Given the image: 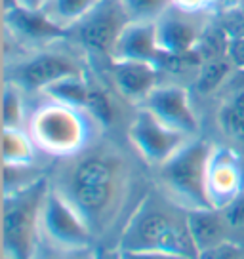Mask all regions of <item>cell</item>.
<instances>
[{
    "instance_id": "cell-1",
    "label": "cell",
    "mask_w": 244,
    "mask_h": 259,
    "mask_svg": "<svg viewBox=\"0 0 244 259\" xmlns=\"http://www.w3.org/2000/svg\"><path fill=\"white\" fill-rule=\"evenodd\" d=\"M52 185L80 211L99 238L120 221L136 187V168L118 147L94 141L86 151L63 160Z\"/></svg>"
},
{
    "instance_id": "cell-2",
    "label": "cell",
    "mask_w": 244,
    "mask_h": 259,
    "mask_svg": "<svg viewBox=\"0 0 244 259\" xmlns=\"http://www.w3.org/2000/svg\"><path fill=\"white\" fill-rule=\"evenodd\" d=\"M122 251H164L196 259V248L187 229V210L158 191L139 200L118 236Z\"/></svg>"
},
{
    "instance_id": "cell-3",
    "label": "cell",
    "mask_w": 244,
    "mask_h": 259,
    "mask_svg": "<svg viewBox=\"0 0 244 259\" xmlns=\"http://www.w3.org/2000/svg\"><path fill=\"white\" fill-rule=\"evenodd\" d=\"M25 128L40 153L59 160L86 151L98 141L99 132L103 130L86 109L65 105L48 97L29 113Z\"/></svg>"
},
{
    "instance_id": "cell-4",
    "label": "cell",
    "mask_w": 244,
    "mask_h": 259,
    "mask_svg": "<svg viewBox=\"0 0 244 259\" xmlns=\"http://www.w3.org/2000/svg\"><path fill=\"white\" fill-rule=\"evenodd\" d=\"M212 145L214 143L195 136L155 170L158 191L183 210L210 208L206 194V164Z\"/></svg>"
},
{
    "instance_id": "cell-5",
    "label": "cell",
    "mask_w": 244,
    "mask_h": 259,
    "mask_svg": "<svg viewBox=\"0 0 244 259\" xmlns=\"http://www.w3.org/2000/svg\"><path fill=\"white\" fill-rule=\"evenodd\" d=\"M50 178L42 176L29 185L4 193L2 202V250L4 259H29L38 240V218Z\"/></svg>"
},
{
    "instance_id": "cell-6",
    "label": "cell",
    "mask_w": 244,
    "mask_h": 259,
    "mask_svg": "<svg viewBox=\"0 0 244 259\" xmlns=\"http://www.w3.org/2000/svg\"><path fill=\"white\" fill-rule=\"evenodd\" d=\"M86 71L82 59L74 52L57 46L34 50L33 54L17 59L14 67L8 71L6 80L17 84L27 94H42L54 82L61 80L63 76Z\"/></svg>"
},
{
    "instance_id": "cell-7",
    "label": "cell",
    "mask_w": 244,
    "mask_h": 259,
    "mask_svg": "<svg viewBox=\"0 0 244 259\" xmlns=\"http://www.w3.org/2000/svg\"><path fill=\"white\" fill-rule=\"evenodd\" d=\"M126 136L136 154L153 170L160 168L189 139L195 138L164 124L145 107H136Z\"/></svg>"
},
{
    "instance_id": "cell-8",
    "label": "cell",
    "mask_w": 244,
    "mask_h": 259,
    "mask_svg": "<svg viewBox=\"0 0 244 259\" xmlns=\"http://www.w3.org/2000/svg\"><path fill=\"white\" fill-rule=\"evenodd\" d=\"M38 236L61 246H94L96 238L84 215L52 183L40 208Z\"/></svg>"
},
{
    "instance_id": "cell-9",
    "label": "cell",
    "mask_w": 244,
    "mask_h": 259,
    "mask_svg": "<svg viewBox=\"0 0 244 259\" xmlns=\"http://www.w3.org/2000/svg\"><path fill=\"white\" fill-rule=\"evenodd\" d=\"M244 189L242 154L235 147L212 145L206 164V194L212 208H225Z\"/></svg>"
},
{
    "instance_id": "cell-10",
    "label": "cell",
    "mask_w": 244,
    "mask_h": 259,
    "mask_svg": "<svg viewBox=\"0 0 244 259\" xmlns=\"http://www.w3.org/2000/svg\"><path fill=\"white\" fill-rule=\"evenodd\" d=\"M130 19L124 14L118 0H105L92 16L86 17L80 25H76L71 32L76 34L80 46H84L90 54H99L109 59L122 27Z\"/></svg>"
},
{
    "instance_id": "cell-11",
    "label": "cell",
    "mask_w": 244,
    "mask_h": 259,
    "mask_svg": "<svg viewBox=\"0 0 244 259\" xmlns=\"http://www.w3.org/2000/svg\"><path fill=\"white\" fill-rule=\"evenodd\" d=\"M139 107H145L172 128L189 136H198V116L189 90L181 84H158Z\"/></svg>"
},
{
    "instance_id": "cell-12",
    "label": "cell",
    "mask_w": 244,
    "mask_h": 259,
    "mask_svg": "<svg viewBox=\"0 0 244 259\" xmlns=\"http://www.w3.org/2000/svg\"><path fill=\"white\" fill-rule=\"evenodd\" d=\"M198 14L174 6L156 21V42L164 57H185L200 40Z\"/></svg>"
},
{
    "instance_id": "cell-13",
    "label": "cell",
    "mask_w": 244,
    "mask_h": 259,
    "mask_svg": "<svg viewBox=\"0 0 244 259\" xmlns=\"http://www.w3.org/2000/svg\"><path fill=\"white\" fill-rule=\"evenodd\" d=\"M111 80L114 90L130 101L132 105H143L151 92L160 84L158 73L160 67L151 61H111Z\"/></svg>"
},
{
    "instance_id": "cell-14",
    "label": "cell",
    "mask_w": 244,
    "mask_h": 259,
    "mask_svg": "<svg viewBox=\"0 0 244 259\" xmlns=\"http://www.w3.org/2000/svg\"><path fill=\"white\" fill-rule=\"evenodd\" d=\"M111 61H151L160 67L162 54L156 42V21H128L111 52Z\"/></svg>"
},
{
    "instance_id": "cell-15",
    "label": "cell",
    "mask_w": 244,
    "mask_h": 259,
    "mask_svg": "<svg viewBox=\"0 0 244 259\" xmlns=\"http://www.w3.org/2000/svg\"><path fill=\"white\" fill-rule=\"evenodd\" d=\"M187 229L196 253L231 240V229L220 208H198L187 210Z\"/></svg>"
},
{
    "instance_id": "cell-16",
    "label": "cell",
    "mask_w": 244,
    "mask_h": 259,
    "mask_svg": "<svg viewBox=\"0 0 244 259\" xmlns=\"http://www.w3.org/2000/svg\"><path fill=\"white\" fill-rule=\"evenodd\" d=\"M6 21L14 29V32L25 40L52 44V42H59L63 36L69 34L67 31L56 27L42 12H29V10L17 8L6 14Z\"/></svg>"
},
{
    "instance_id": "cell-17",
    "label": "cell",
    "mask_w": 244,
    "mask_h": 259,
    "mask_svg": "<svg viewBox=\"0 0 244 259\" xmlns=\"http://www.w3.org/2000/svg\"><path fill=\"white\" fill-rule=\"evenodd\" d=\"M105 0H46L40 12L52 23L71 32L88 16H92Z\"/></svg>"
},
{
    "instance_id": "cell-18",
    "label": "cell",
    "mask_w": 244,
    "mask_h": 259,
    "mask_svg": "<svg viewBox=\"0 0 244 259\" xmlns=\"http://www.w3.org/2000/svg\"><path fill=\"white\" fill-rule=\"evenodd\" d=\"M218 126L233 145L244 149V86L223 97L218 109Z\"/></svg>"
},
{
    "instance_id": "cell-19",
    "label": "cell",
    "mask_w": 244,
    "mask_h": 259,
    "mask_svg": "<svg viewBox=\"0 0 244 259\" xmlns=\"http://www.w3.org/2000/svg\"><path fill=\"white\" fill-rule=\"evenodd\" d=\"M40 153L27 128H2V164L34 166Z\"/></svg>"
},
{
    "instance_id": "cell-20",
    "label": "cell",
    "mask_w": 244,
    "mask_h": 259,
    "mask_svg": "<svg viewBox=\"0 0 244 259\" xmlns=\"http://www.w3.org/2000/svg\"><path fill=\"white\" fill-rule=\"evenodd\" d=\"M90 86H92V78L86 71H82V73L69 74V76H63L61 80L54 82L52 86H48L42 92L40 96L59 101V103H65V105L86 109L90 97Z\"/></svg>"
},
{
    "instance_id": "cell-21",
    "label": "cell",
    "mask_w": 244,
    "mask_h": 259,
    "mask_svg": "<svg viewBox=\"0 0 244 259\" xmlns=\"http://www.w3.org/2000/svg\"><path fill=\"white\" fill-rule=\"evenodd\" d=\"M27 92L6 80L2 92V128H25L29 120Z\"/></svg>"
},
{
    "instance_id": "cell-22",
    "label": "cell",
    "mask_w": 244,
    "mask_h": 259,
    "mask_svg": "<svg viewBox=\"0 0 244 259\" xmlns=\"http://www.w3.org/2000/svg\"><path fill=\"white\" fill-rule=\"evenodd\" d=\"M29 259H98L94 246H61L38 236Z\"/></svg>"
},
{
    "instance_id": "cell-23",
    "label": "cell",
    "mask_w": 244,
    "mask_h": 259,
    "mask_svg": "<svg viewBox=\"0 0 244 259\" xmlns=\"http://www.w3.org/2000/svg\"><path fill=\"white\" fill-rule=\"evenodd\" d=\"M130 21H158L172 10L174 0H118Z\"/></svg>"
},
{
    "instance_id": "cell-24",
    "label": "cell",
    "mask_w": 244,
    "mask_h": 259,
    "mask_svg": "<svg viewBox=\"0 0 244 259\" xmlns=\"http://www.w3.org/2000/svg\"><path fill=\"white\" fill-rule=\"evenodd\" d=\"M229 74H231V61L221 57L210 59L208 63L200 67V71L196 74V90L202 94H212L225 84Z\"/></svg>"
},
{
    "instance_id": "cell-25",
    "label": "cell",
    "mask_w": 244,
    "mask_h": 259,
    "mask_svg": "<svg viewBox=\"0 0 244 259\" xmlns=\"http://www.w3.org/2000/svg\"><path fill=\"white\" fill-rule=\"evenodd\" d=\"M86 111H88L101 128L105 130L109 128L114 122V105L111 96L105 92V88L98 84V82L92 80V86H90V97H88V105H86Z\"/></svg>"
},
{
    "instance_id": "cell-26",
    "label": "cell",
    "mask_w": 244,
    "mask_h": 259,
    "mask_svg": "<svg viewBox=\"0 0 244 259\" xmlns=\"http://www.w3.org/2000/svg\"><path fill=\"white\" fill-rule=\"evenodd\" d=\"M221 211H223V215L227 219L231 235L233 233H244V189L236 194L225 208H221Z\"/></svg>"
},
{
    "instance_id": "cell-27",
    "label": "cell",
    "mask_w": 244,
    "mask_h": 259,
    "mask_svg": "<svg viewBox=\"0 0 244 259\" xmlns=\"http://www.w3.org/2000/svg\"><path fill=\"white\" fill-rule=\"evenodd\" d=\"M196 259H244V246L235 240H225L214 248L200 251Z\"/></svg>"
},
{
    "instance_id": "cell-28",
    "label": "cell",
    "mask_w": 244,
    "mask_h": 259,
    "mask_svg": "<svg viewBox=\"0 0 244 259\" xmlns=\"http://www.w3.org/2000/svg\"><path fill=\"white\" fill-rule=\"evenodd\" d=\"M120 259H191L176 253H164V251H122Z\"/></svg>"
},
{
    "instance_id": "cell-29",
    "label": "cell",
    "mask_w": 244,
    "mask_h": 259,
    "mask_svg": "<svg viewBox=\"0 0 244 259\" xmlns=\"http://www.w3.org/2000/svg\"><path fill=\"white\" fill-rule=\"evenodd\" d=\"M174 4L185 12H195V14H200L202 10H206L202 0H174Z\"/></svg>"
},
{
    "instance_id": "cell-30",
    "label": "cell",
    "mask_w": 244,
    "mask_h": 259,
    "mask_svg": "<svg viewBox=\"0 0 244 259\" xmlns=\"http://www.w3.org/2000/svg\"><path fill=\"white\" fill-rule=\"evenodd\" d=\"M46 0H17V8L29 10V12H40Z\"/></svg>"
},
{
    "instance_id": "cell-31",
    "label": "cell",
    "mask_w": 244,
    "mask_h": 259,
    "mask_svg": "<svg viewBox=\"0 0 244 259\" xmlns=\"http://www.w3.org/2000/svg\"><path fill=\"white\" fill-rule=\"evenodd\" d=\"M98 259H120V250L118 248H103V250H98Z\"/></svg>"
},
{
    "instance_id": "cell-32",
    "label": "cell",
    "mask_w": 244,
    "mask_h": 259,
    "mask_svg": "<svg viewBox=\"0 0 244 259\" xmlns=\"http://www.w3.org/2000/svg\"><path fill=\"white\" fill-rule=\"evenodd\" d=\"M202 2H204V6H206V8H210V6H214L218 0H202Z\"/></svg>"
},
{
    "instance_id": "cell-33",
    "label": "cell",
    "mask_w": 244,
    "mask_h": 259,
    "mask_svg": "<svg viewBox=\"0 0 244 259\" xmlns=\"http://www.w3.org/2000/svg\"><path fill=\"white\" fill-rule=\"evenodd\" d=\"M242 171H244V154H242Z\"/></svg>"
}]
</instances>
